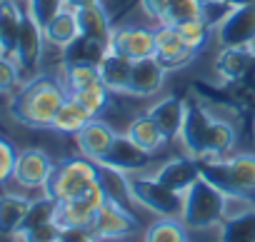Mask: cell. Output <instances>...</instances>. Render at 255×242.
Returning a JSON list of instances; mask_svg holds the SVG:
<instances>
[{"label":"cell","mask_w":255,"mask_h":242,"mask_svg":"<svg viewBox=\"0 0 255 242\" xmlns=\"http://www.w3.org/2000/svg\"><path fill=\"white\" fill-rule=\"evenodd\" d=\"M185 155L195 160H223L230 158L238 143V130L223 117H213L205 107L190 105L180 138Z\"/></svg>","instance_id":"cell-1"},{"label":"cell","mask_w":255,"mask_h":242,"mask_svg":"<svg viewBox=\"0 0 255 242\" xmlns=\"http://www.w3.org/2000/svg\"><path fill=\"white\" fill-rule=\"evenodd\" d=\"M68 95L70 92L53 75H33L13 95L10 115L25 128H50Z\"/></svg>","instance_id":"cell-2"},{"label":"cell","mask_w":255,"mask_h":242,"mask_svg":"<svg viewBox=\"0 0 255 242\" xmlns=\"http://www.w3.org/2000/svg\"><path fill=\"white\" fill-rule=\"evenodd\" d=\"M200 177L228 200H255V155L240 153L223 160H200Z\"/></svg>","instance_id":"cell-3"},{"label":"cell","mask_w":255,"mask_h":242,"mask_svg":"<svg viewBox=\"0 0 255 242\" xmlns=\"http://www.w3.org/2000/svg\"><path fill=\"white\" fill-rule=\"evenodd\" d=\"M228 202L230 200L218 187L198 177V182L183 195L180 220L188 230H210L228 217Z\"/></svg>","instance_id":"cell-4"},{"label":"cell","mask_w":255,"mask_h":242,"mask_svg":"<svg viewBox=\"0 0 255 242\" xmlns=\"http://www.w3.org/2000/svg\"><path fill=\"white\" fill-rule=\"evenodd\" d=\"M98 180V165L88 158H70L63 160L60 165L53 167L43 192L50 195L58 202L73 200L78 195H83L93 182Z\"/></svg>","instance_id":"cell-5"},{"label":"cell","mask_w":255,"mask_h":242,"mask_svg":"<svg viewBox=\"0 0 255 242\" xmlns=\"http://www.w3.org/2000/svg\"><path fill=\"white\" fill-rule=\"evenodd\" d=\"M130 190H133L135 205L150 210L153 215L180 217V212H183V195L168 190L155 177H138V175H133L130 177Z\"/></svg>","instance_id":"cell-6"},{"label":"cell","mask_w":255,"mask_h":242,"mask_svg":"<svg viewBox=\"0 0 255 242\" xmlns=\"http://www.w3.org/2000/svg\"><path fill=\"white\" fill-rule=\"evenodd\" d=\"M215 38L223 48H253L255 45V0L233 8L215 25Z\"/></svg>","instance_id":"cell-7"},{"label":"cell","mask_w":255,"mask_h":242,"mask_svg":"<svg viewBox=\"0 0 255 242\" xmlns=\"http://www.w3.org/2000/svg\"><path fill=\"white\" fill-rule=\"evenodd\" d=\"M105 200L108 197H105L100 182L95 180L83 195L65 200V202H58V215H55L58 227L60 230H65V227H90V222L95 220V212L103 207Z\"/></svg>","instance_id":"cell-8"},{"label":"cell","mask_w":255,"mask_h":242,"mask_svg":"<svg viewBox=\"0 0 255 242\" xmlns=\"http://www.w3.org/2000/svg\"><path fill=\"white\" fill-rule=\"evenodd\" d=\"M98 242H108V240H120V237H128L138 230V220L133 217V212L113 202V200H105L103 207L95 212V220L90 222L88 227Z\"/></svg>","instance_id":"cell-9"},{"label":"cell","mask_w":255,"mask_h":242,"mask_svg":"<svg viewBox=\"0 0 255 242\" xmlns=\"http://www.w3.org/2000/svg\"><path fill=\"white\" fill-rule=\"evenodd\" d=\"M53 160L48 158L45 150L38 148H25L18 150V160L13 167V180L23 187V190H43L50 172H53Z\"/></svg>","instance_id":"cell-10"},{"label":"cell","mask_w":255,"mask_h":242,"mask_svg":"<svg viewBox=\"0 0 255 242\" xmlns=\"http://www.w3.org/2000/svg\"><path fill=\"white\" fill-rule=\"evenodd\" d=\"M110 53L125 55L130 60H143V58H153L155 55V30L143 28V25H125L113 30L110 43H108Z\"/></svg>","instance_id":"cell-11"},{"label":"cell","mask_w":255,"mask_h":242,"mask_svg":"<svg viewBox=\"0 0 255 242\" xmlns=\"http://www.w3.org/2000/svg\"><path fill=\"white\" fill-rule=\"evenodd\" d=\"M43 43H45L43 25L28 10H23V23H20L18 43H15V55H13L23 73H35L43 55Z\"/></svg>","instance_id":"cell-12"},{"label":"cell","mask_w":255,"mask_h":242,"mask_svg":"<svg viewBox=\"0 0 255 242\" xmlns=\"http://www.w3.org/2000/svg\"><path fill=\"white\" fill-rule=\"evenodd\" d=\"M150 158H153V153H148V150H143L140 145H135L128 135H115V140H113V145H110V150H108L103 165L133 175V172L145 170L148 162H150ZM98 165H100V162H98Z\"/></svg>","instance_id":"cell-13"},{"label":"cell","mask_w":255,"mask_h":242,"mask_svg":"<svg viewBox=\"0 0 255 242\" xmlns=\"http://www.w3.org/2000/svg\"><path fill=\"white\" fill-rule=\"evenodd\" d=\"M115 135H118V133H115L108 123L93 117L80 133H75V143H78L80 155L88 158V160H93V162L98 165V162L105 160V155H108V150H110Z\"/></svg>","instance_id":"cell-14"},{"label":"cell","mask_w":255,"mask_h":242,"mask_svg":"<svg viewBox=\"0 0 255 242\" xmlns=\"http://www.w3.org/2000/svg\"><path fill=\"white\" fill-rule=\"evenodd\" d=\"M198 177H200V160H195L190 155L173 158L155 172V180L178 195H185L198 182Z\"/></svg>","instance_id":"cell-15"},{"label":"cell","mask_w":255,"mask_h":242,"mask_svg":"<svg viewBox=\"0 0 255 242\" xmlns=\"http://www.w3.org/2000/svg\"><path fill=\"white\" fill-rule=\"evenodd\" d=\"M165 80V68L153 58L133 60V73H130V85H128V95L133 97H150L163 87Z\"/></svg>","instance_id":"cell-16"},{"label":"cell","mask_w":255,"mask_h":242,"mask_svg":"<svg viewBox=\"0 0 255 242\" xmlns=\"http://www.w3.org/2000/svg\"><path fill=\"white\" fill-rule=\"evenodd\" d=\"M185 112H188V105L178 95H168L148 110V115L163 130L165 140H178L180 138V130H183V123H185Z\"/></svg>","instance_id":"cell-17"},{"label":"cell","mask_w":255,"mask_h":242,"mask_svg":"<svg viewBox=\"0 0 255 242\" xmlns=\"http://www.w3.org/2000/svg\"><path fill=\"white\" fill-rule=\"evenodd\" d=\"M100 70V82L118 95H128V85H130V73H133V60L118 55V53H105L103 60L98 63Z\"/></svg>","instance_id":"cell-18"},{"label":"cell","mask_w":255,"mask_h":242,"mask_svg":"<svg viewBox=\"0 0 255 242\" xmlns=\"http://www.w3.org/2000/svg\"><path fill=\"white\" fill-rule=\"evenodd\" d=\"M75 18H78V28H80V35L83 38L98 40L103 45L110 43L113 25H110V15L103 8V3H95V5H88V8L75 10Z\"/></svg>","instance_id":"cell-19"},{"label":"cell","mask_w":255,"mask_h":242,"mask_svg":"<svg viewBox=\"0 0 255 242\" xmlns=\"http://www.w3.org/2000/svg\"><path fill=\"white\" fill-rule=\"evenodd\" d=\"M255 58V45L253 48H223L220 55L215 58V70L225 82H240L253 65Z\"/></svg>","instance_id":"cell-20"},{"label":"cell","mask_w":255,"mask_h":242,"mask_svg":"<svg viewBox=\"0 0 255 242\" xmlns=\"http://www.w3.org/2000/svg\"><path fill=\"white\" fill-rule=\"evenodd\" d=\"M30 197L18 192H0V237H15L25 212L30 207Z\"/></svg>","instance_id":"cell-21"},{"label":"cell","mask_w":255,"mask_h":242,"mask_svg":"<svg viewBox=\"0 0 255 242\" xmlns=\"http://www.w3.org/2000/svg\"><path fill=\"white\" fill-rule=\"evenodd\" d=\"M43 33H45V43L55 45V48H68L73 45L78 38H80V28H78V18H75V10L70 8H63L58 10L45 25H43Z\"/></svg>","instance_id":"cell-22"},{"label":"cell","mask_w":255,"mask_h":242,"mask_svg":"<svg viewBox=\"0 0 255 242\" xmlns=\"http://www.w3.org/2000/svg\"><path fill=\"white\" fill-rule=\"evenodd\" d=\"M98 182L105 192L108 200L123 205L130 210V205L135 202L133 200V190H130V177H128V172H120L115 167H108V165H98Z\"/></svg>","instance_id":"cell-23"},{"label":"cell","mask_w":255,"mask_h":242,"mask_svg":"<svg viewBox=\"0 0 255 242\" xmlns=\"http://www.w3.org/2000/svg\"><path fill=\"white\" fill-rule=\"evenodd\" d=\"M23 23V10L15 0H0V55H15V43Z\"/></svg>","instance_id":"cell-24"},{"label":"cell","mask_w":255,"mask_h":242,"mask_svg":"<svg viewBox=\"0 0 255 242\" xmlns=\"http://www.w3.org/2000/svg\"><path fill=\"white\" fill-rule=\"evenodd\" d=\"M90 120H93V115H90L73 95H68V100L60 105V110H58V115H55V120H53L50 130L63 133V135H75V133H80V130L90 123Z\"/></svg>","instance_id":"cell-25"},{"label":"cell","mask_w":255,"mask_h":242,"mask_svg":"<svg viewBox=\"0 0 255 242\" xmlns=\"http://www.w3.org/2000/svg\"><path fill=\"white\" fill-rule=\"evenodd\" d=\"M125 135L130 138L135 145H140L143 150H148V153H155V150H160L168 140H165V135H163V130L158 128V123L145 112V115H138L130 125H128V130H125Z\"/></svg>","instance_id":"cell-26"},{"label":"cell","mask_w":255,"mask_h":242,"mask_svg":"<svg viewBox=\"0 0 255 242\" xmlns=\"http://www.w3.org/2000/svg\"><path fill=\"white\" fill-rule=\"evenodd\" d=\"M220 242H255V207L228 215L220 222Z\"/></svg>","instance_id":"cell-27"},{"label":"cell","mask_w":255,"mask_h":242,"mask_svg":"<svg viewBox=\"0 0 255 242\" xmlns=\"http://www.w3.org/2000/svg\"><path fill=\"white\" fill-rule=\"evenodd\" d=\"M205 13V0H168L165 13L160 18V25H180L195 18H203Z\"/></svg>","instance_id":"cell-28"},{"label":"cell","mask_w":255,"mask_h":242,"mask_svg":"<svg viewBox=\"0 0 255 242\" xmlns=\"http://www.w3.org/2000/svg\"><path fill=\"white\" fill-rule=\"evenodd\" d=\"M145 242H188V227L180 217H160L145 230Z\"/></svg>","instance_id":"cell-29"},{"label":"cell","mask_w":255,"mask_h":242,"mask_svg":"<svg viewBox=\"0 0 255 242\" xmlns=\"http://www.w3.org/2000/svg\"><path fill=\"white\" fill-rule=\"evenodd\" d=\"M175 30H178L180 40H183L190 50H195V53H200V50L208 45V40L213 38V33H215V28H213L205 18H195V20L180 23V25H175Z\"/></svg>","instance_id":"cell-30"},{"label":"cell","mask_w":255,"mask_h":242,"mask_svg":"<svg viewBox=\"0 0 255 242\" xmlns=\"http://www.w3.org/2000/svg\"><path fill=\"white\" fill-rule=\"evenodd\" d=\"M55 215H58V200H53L50 195H43V197H38V200L30 202V207L25 212V220H23V225H20L18 232H25V230H33V227L55 222Z\"/></svg>","instance_id":"cell-31"},{"label":"cell","mask_w":255,"mask_h":242,"mask_svg":"<svg viewBox=\"0 0 255 242\" xmlns=\"http://www.w3.org/2000/svg\"><path fill=\"white\" fill-rule=\"evenodd\" d=\"M93 117H98V115H103L105 112V107L110 105V90L103 85V82H93V85H88V87H83V90H75V92H70Z\"/></svg>","instance_id":"cell-32"},{"label":"cell","mask_w":255,"mask_h":242,"mask_svg":"<svg viewBox=\"0 0 255 242\" xmlns=\"http://www.w3.org/2000/svg\"><path fill=\"white\" fill-rule=\"evenodd\" d=\"M93 82H100V70L95 63H65V85L68 92L83 90Z\"/></svg>","instance_id":"cell-33"},{"label":"cell","mask_w":255,"mask_h":242,"mask_svg":"<svg viewBox=\"0 0 255 242\" xmlns=\"http://www.w3.org/2000/svg\"><path fill=\"white\" fill-rule=\"evenodd\" d=\"M20 65L15 63V58L0 55V95H13L20 85Z\"/></svg>","instance_id":"cell-34"},{"label":"cell","mask_w":255,"mask_h":242,"mask_svg":"<svg viewBox=\"0 0 255 242\" xmlns=\"http://www.w3.org/2000/svg\"><path fill=\"white\" fill-rule=\"evenodd\" d=\"M185 48L188 45L180 40V35L173 25H160L155 30V55H168V53H178Z\"/></svg>","instance_id":"cell-35"},{"label":"cell","mask_w":255,"mask_h":242,"mask_svg":"<svg viewBox=\"0 0 255 242\" xmlns=\"http://www.w3.org/2000/svg\"><path fill=\"white\" fill-rule=\"evenodd\" d=\"M65 8V0H28V13L40 23L45 25L58 10Z\"/></svg>","instance_id":"cell-36"},{"label":"cell","mask_w":255,"mask_h":242,"mask_svg":"<svg viewBox=\"0 0 255 242\" xmlns=\"http://www.w3.org/2000/svg\"><path fill=\"white\" fill-rule=\"evenodd\" d=\"M15 237L20 242H58L60 240V227H58V222H48V225H40V227L18 232Z\"/></svg>","instance_id":"cell-37"},{"label":"cell","mask_w":255,"mask_h":242,"mask_svg":"<svg viewBox=\"0 0 255 242\" xmlns=\"http://www.w3.org/2000/svg\"><path fill=\"white\" fill-rule=\"evenodd\" d=\"M195 50H190V48H185V50H178V53H168V55H155V60L165 68V73H170V70H183V68H188L193 60H195Z\"/></svg>","instance_id":"cell-38"},{"label":"cell","mask_w":255,"mask_h":242,"mask_svg":"<svg viewBox=\"0 0 255 242\" xmlns=\"http://www.w3.org/2000/svg\"><path fill=\"white\" fill-rule=\"evenodd\" d=\"M58 242H98V240L88 227H65V230H60Z\"/></svg>","instance_id":"cell-39"},{"label":"cell","mask_w":255,"mask_h":242,"mask_svg":"<svg viewBox=\"0 0 255 242\" xmlns=\"http://www.w3.org/2000/svg\"><path fill=\"white\" fill-rule=\"evenodd\" d=\"M15 160H18V150L13 148V143H8L5 138H0V165H3L10 175H13Z\"/></svg>","instance_id":"cell-40"},{"label":"cell","mask_w":255,"mask_h":242,"mask_svg":"<svg viewBox=\"0 0 255 242\" xmlns=\"http://www.w3.org/2000/svg\"><path fill=\"white\" fill-rule=\"evenodd\" d=\"M165 5H168V0H140L143 13H145L148 18L158 20V23H160V18H163V13H165Z\"/></svg>","instance_id":"cell-41"},{"label":"cell","mask_w":255,"mask_h":242,"mask_svg":"<svg viewBox=\"0 0 255 242\" xmlns=\"http://www.w3.org/2000/svg\"><path fill=\"white\" fill-rule=\"evenodd\" d=\"M240 85L250 92V95H255V58H253V65L248 68V73H245V78L240 80Z\"/></svg>","instance_id":"cell-42"},{"label":"cell","mask_w":255,"mask_h":242,"mask_svg":"<svg viewBox=\"0 0 255 242\" xmlns=\"http://www.w3.org/2000/svg\"><path fill=\"white\" fill-rule=\"evenodd\" d=\"M100 0H65V8L70 10H80V8H88V5H95Z\"/></svg>","instance_id":"cell-43"},{"label":"cell","mask_w":255,"mask_h":242,"mask_svg":"<svg viewBox=\"0 0 255 242\" xmlns=\"http://www.w3.org/2000/svg\"><path fill=\"white\" fill-rule=\"evenodd\" d=\"M8 180H13V175H10V172H8V170L3 167V165H0V187H3V185H5Z\"/></svg>","instance_id":"cell-44"},{"label":"cell","mask_w":255,"mask_h":242,"mask_svg":"<svg viewBox=\"0 0 255 242\" xmlns=\"http://www.w3.org/2000/svg\"><path fill=\"white\" fill-rule=\"evenodd\" d=\"M228 5H233V8H238V5H245V3H253V0H225Z\"/></svg>","instance_id":"cell-45"}]
</instances>
